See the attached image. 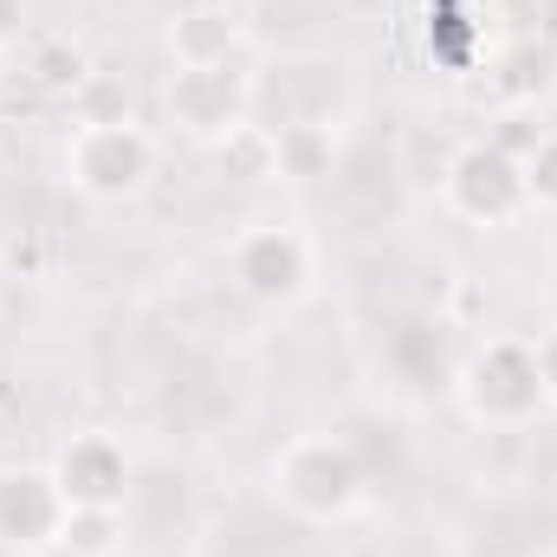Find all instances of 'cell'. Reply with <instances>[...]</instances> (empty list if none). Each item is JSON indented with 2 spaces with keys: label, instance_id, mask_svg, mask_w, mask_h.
<instances>
[{
  "label": "cell",
  "instance_id": "cell-1",
  "mask_svg": "<svg viewBox=\"0 0 557 557\" xmlns=\"http://www.w3.org/2000/svg\"><path fill=\"white\" fill-rule=\"evenodd\" d=\"M267 493L305 525H337L363 499V460L344 434H318V428L285 434L267 460Z\"/></svg>",
  "mask_w": 557,
  "mask_h": 557
},
{
  "label": "cell",
  "instance_id": "cell-2",
  "mask_svg": "<svg viewBox=\"0 0 557 557\" xmlns=\"http://www.w3.org/2000/svg\"><path fill=\"white\" fill-rule=\"evenodd\" d=\"M156 162H162V137L149 124H72L59 143V169H65V188L98 201V208H124L137 201L143 188L156 182Z\"/></svg>",
  "mask_w": 557,
  "mask_h": 557
},
{
  "label": "cell",
  "instance_id": "cell-3",
  "mask_svg": "<svg viewBox=\"0 0 557 557\" xmlns=\"http://www.w3.org/2000/svg\"><path fill=\"white\" fill-rule=\"evenodd\" d=\"M460 409L473 428H493V434H519L545 416V383H539V357H532V337H486L467 370H460Z\"/></svg>",
  "mask_w": 557,
  "mask_h": 557
},
{
  "label": "cell",
  "instance_id": "cell-4",
  "mask_svg": "<svg viewBox=\"0 0 557 557\" xmlns=\"http://www.w3.org/2000/svg\"><path fill=\"white\" fill-rule=\"evenodd\" d=\"M434 188H441V208L467 227H506L525 214V169H519V149L506 143H460L441 162Z\"/></svg>",
  "mask_w": 557,
  "mask_h": 557
},
{
  "label": "cell",
  "instance_id": "cell-5",
  "mask_svg": "<svg viewBox=\"0 0 557 557\" xmlns=\"http://www.w3.org/2000/svg\"><path fill=\"white\" fill-rule=\"evenodd\" d=\"M247 117H253V72H240V59L234 65H169V78H162V124L175 137L214 149Z\"/></svg>",
  "mask_w": 557,
  "mask_h": 557
},
{
  "label": "cell",
  "instance_id": "cell-6",
  "mask_svg": "<svg viewBox=\"0 0 557 557\" xmlns=\"http://www.w3.org/2000/svg\"><path fill=\"white\" fill-rule=\"evenodd\" d=\"M344 72L331 59H273L253 72V124L267 131H337Z\"/></svg>",
  "mask_w": 557,
  "mask_h": 557
},
{
  "label": "cell",
  "instance_id": "cell-7",
  "mask_svg": "<svg viewBox=\"0 0 557 557\" xmlns=\"http://www.w3.org/2000/svg\"><path fill=\"white\" fill-rule=\"evenodd\" d=\"M227 273L253 305H298L311 292V240L292 221H260L227 247Z\"/></svg>",
  "mask_w": 557,
  "mask_h": 557
},
{
  "label": "cell",
  "instance_id": "cell-8",
  "mask_svg": "<svg viewBox=\"0 0 557 557\" xmlns=\"http://www.w3.org/2000/svg\"><path fill=\"white\" fill-rule=\"evenodd\" d=\"M65 512L72 506H65L52 467H0V552L13 557L59 552Z\"/></svg>",
  "mask_w": 557,
  "mask_h": 557
},
{
  "label": "cell",
  "instance_id": "cell-9",
  "mask_svg": "<svg viewBox=\"0 0 557 557\" xmlns=\"http://www.w3.org/2000/svg\"><path fill=\"white\" fill-rule=\"evenodd\" d=\"M52 480L65 493V506H91V512H124L131 499V454L117 434L85 428L52 454Z\"/></svg>",
  "mask_w": 557,
  "mask_h": 557
},
{
  "label": "cell",
  "instance_id": "cell-10",
  "mask_svg": "<svg viewBox=\"0 0 557 557\" xmlns=\"http://www.w3.org/2000/svg\"><path fill=\"white\" fill-rule=\"evenodd\" d=\"M240 39V13L227 0H195L169 20V65H234Z\"/></svg>",
  "mask_w": 557,
  "mask_h": 557
},
{
  "label": "cell",
  "instance_id": "cell-11",
  "mask_svg": "<svg viewBox=\"0 0 557 557\" xmlns=\"http://www.w3.org/2000/svg\"><path fill=\"white\" fill-rule=\"evenodd\" d=\"M65 111H72V124H137V91H131L124 72L91 65L85 85L65 98Z\"/></svg>",
  "mask_w": 557,
  "mask_h": 557
},
{
  "label": "cell",
  "instance_id": "cell-12",
  "mask_svg": "<svg viewBox=\"0 0 557 557\" xmlns=\"http://www.w3.org/2000/svg\"><path fill=\"white\" fill-rule=\"evenodd\" d=\"M214 162H221V175H234V182H278V137L267 124H240V131H227V137L208 149Z\"/></svg>",
  "mask_w": 557,
  "mask_h": 557
},
{
  "label": "cell",
  "instance_id": "cell-13",
  "mask_svg": "<svg viewBox=\"0 0 557 557\" xmlns=\"http://www.w3.org/2000/svg\"><path fill=\"white\" fill-rule=\"evenodd\" d=\"M278 182H324L337 169V131H273Z\"/></svg>",
  "mask_w": 557,
  "mask_h": 557
},
{
  "label": "cell",
  "instance_id": "cell-14",
  "mask_svg": "<svg viewBox=\"0 0 557 557\" xmlns=\"http://www.w3.org/2000/svg\"><path fill=\"white\" fill-rule=\"evenodd\" d=\"M85 72H91V59L59 33V39H39L33 46V59H26V78L39 85V91H52V98H72L78 85H85Z\"/></svg>",
  "mask_w": 557,
  "mask_h": 557
},
{
  "label": "cell",
  "instance_id": "cell-15",
  "mask_svg": "<svg viewBox=\"0 0 557 557\" xmlns=\"http://www.w3.org/2000/svg\"><path fill=\"white\" fill-rule=\"evenodd\" d=\"M117 545H124V512H91V506H72V512H65L59 552H72V557H111Z\"/></svg>",
  "mask_w": 557,
  "mask_h": 557
},
{
  "label": "cell",
  "instance_id": "cell-16",
  "mask_svg": "<svg viewBox=\"0 0 557 557\" xmlns=\"http://www.w3.org/2000/svg\"><path fill=\"white\" fill-rule=\"evenodd\" d=\"M519 169H525V208H539V214L557 221V131L525 143L519 149Z\"/></svg>",
  "mask_w": 557,
  "mask_h": 557
},
{
  "label": "cell",
  "instance_id": "cell-17",
  "mask_svg": "<svg viewBox=\"0 0 557 557\" xmlns=\"http://www.w3.org/2000/svg\"><path fill=\"white\" fill-rule=\"evenodd\" d=\"M532 357H539V383H545V403L557 409V324L532 331Z\"/></svg>",
  "mask_w": 557,
  "mask_h": 557
},
{
  "label": "cell",
  "instance_id": "cell-18",
  "mask_svg": "<svg viewBox=\"0 0 557 557\" xmlns=\"http://www.w3.org/2000/svg\"><path fill=\"white\" fill-rule=\"evenodd\" d=\"M26 39V0H0V52H13Z\"/></svg>",
  "mask_w": 557,
  "mask_h": 557
}]
</instances>
